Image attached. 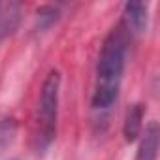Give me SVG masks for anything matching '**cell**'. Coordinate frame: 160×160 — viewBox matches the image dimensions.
<instances>
[{
  "label": "cell",
  "mask_w": 160,
  "mask_h": 160,
  "mask_svg": "<svg viewBox=\"0 0 160 160\" xmlns=\"http://www.w3.org/2000/svg\"><path fill=\"white\" fill-rule=\"evenodd\" d=\"M126 62V38L121 28H113L106 38L98 66H96V85L92 94V108L94 109H108L119 96L122 72Z\"/></svg>",
  "instance_id": "obj_1"
},
{
  "label": "cell",
  "mask_w": 160,
  "mask_h": 160,
  "mask_svg": "<svg viewBox=\"0 0 160 160\" xmlns=\"http://www.w3.org/2000/svg\"><path fill=\"white\" fill-rule=\"evenodd\" d=\"M58 89H60V75L58 72H51L43 81L40 104H38V151H43L55 138L57 126V111H58Z\"/></svg>",
  "instance_id": "obj_2"
},
{
  "label": "cell",
  "mask_w": 160,
  "mask_h": 160,
  "mask_svg": "<svg viewBox=\"0 0 160 160\" xmlns=\"http://www.w3.org/2000/svg\"><path fill=\"white\" fill-rule=\"evenodd\" d=\"M149 23L147 15V6L143 2H128L124 6V27L132 34H141L145 32Z\"/></svg>",
  "instance_id": "obj_3"
},
{
  "label": "cell",
  "mask_w": 160,
  "mask_h": 160,
  "mask_svg": "<svg viewBox=\"0 0 160 160\" xmlns=\"http://www.w3.org/2000/svg\"><path fill=\"white\" fill-rule=\"evenodd\" d=\"M158 156V124L152 121L145 128L136 160H156Z\"/></svg>",
  "instance_id": "obj_4"
},
{
  "label": "cell",
  "mask_w": 160,
  "mask_h": 160,
  "mask_svg": "<svg viewBox=\"0 0 160 160\" xmlns=\"http://www.w3.org/2000/svg\"><path fill=\"white\" fill-rule=\"evenodd\" d=\"M143 121V106L141 104H134L128 111H126V117H124V126H122V132H124V139L126 141H134L139 132H141V122Z\"/></svg>",
  "instance_id": "obj_5"
}]
</instances>
